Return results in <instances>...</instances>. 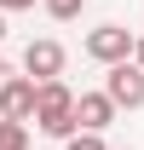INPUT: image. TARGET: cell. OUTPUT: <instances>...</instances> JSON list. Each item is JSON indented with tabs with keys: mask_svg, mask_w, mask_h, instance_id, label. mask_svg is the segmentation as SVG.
Here are the masks:
<instances>
[{
	"mask_svg": "<svg viewBox=\"0 0 144 150\" xmlns=\"http://www.w3.org/2000/svg\"><path fill=\"white\" fill-rule=\"evenodd\" d=\"M75 104H81V93H69V81H40V98H35V127L46 133V139H64V144H69L75 133H81V121H75Z\"/></svg>",
	"mask_w": 144,
	"mask_h": 150,
	"instance_id": "cell-1",
	"label": "cell"
},
{
	"mask_svg": "<svg viewBox=\"0 0 144 150\" xmlns=\"http://www.w3.org/2000/svg\"><path fill=\"white\" fill-rule=\"evenodd\" d=\"M87 58L92 64H104V69H115V64H133V52H138V35L127 29V23H98V29H87Z\"/></svg>",
	"mask_w": 144,
	"mask_h": 150,
	"instance_id": "cell-2",
	"label": "cell"
},
{
	"mask_svg": "<svg viewBox=\"0 0 144 150\" xmlns=\"http://www.w3.org/2000/svg\"><path fill=\"white\" fill-rule=\"evenodd\" d=\"M104 93L115 98V110H144V69H138V64L104 69Z\"/></svg>",
	"mask_w": 144,
	"mask_h": 150,
	"instance_id": "cell-3",
	"label": "cell"
},
{
	"mask_svg": "<svg viewBox=\"0 0 144 150\" xmlns=\"http://www.w3.org/2000/svg\"><path fill=\"white\" fill-rule=\"evenodd\" d=\"M35 98H40V81L12 75L0 87V121H35Z\"/></svg>",
	"mask_w": 144,
	"mask_h": 150,
	"instance_id": "cell-4",
	"label": "cell"
},
{
	"mask_svg": "<svg viewBox=\"0 0 144 150\" xmlns=\"http://www.w3.org/2000/svg\"><path fill=\"white\" fill-rule=\"evenodd\" d=\"M23 75H29V81H64V46H58L52 35L29 40V46H23Z\"/></svg>",
	"mask_w": 144,
	"mask_h": 150,
	"instance_id": "cell-5",
	"label": "cell"
},
{
	"mask_svg": "<svg viewBox=\"0 0 144 150\" xmlns=\"http://www.w3.org/2000/svg\"><path fill=\"white\" fill-rule=\"evenodd\" d=\"M115 98L104 93V87H98V93H81V104H75V121H81V133H104L109 121H115Z\"/></svg>",
	"mask_w": 144,
	"mask_h": 150,
	"instance_id": "cell-6",
	"label": "cell"
},
{
	"mask_svg": "<svg viewBox=\"0 0 144 150\" xmlns=\"http://www.w3.org/2000/svg\"><path fill=\"white\" fill-rule=\"evenodd\" d=\"M40 6H46V18H52V23H75L81 12H87V0H40Z\"/></svg>",
	"mask_w": 144,
	"mask_h": 150,
	"instance_id": "cell-7",
	"label": "cell"
},
{
	"mask_svg": "<svg viewBox=\"0 0 144 150\" xmlns=\"http://www.w3.org/2000/svg\"><path fill=\"white\" fill-rule=\"evenodd\" d=\"M0 150H29V121H0Z\"/></svg>",
	"mask_w": 144,
	"mask_h": 150,
	"instance_id": "cell-8",
	"label": "cell"
},
{
	"mask_svg": "<svg viewBox=\"0 0 144 150\" xmlns=\"http://www.w3.org/2000/svg\"><path fill=\"white\" fill-rule=\"evenodd\" d=\"M64 150H109V144H104V133H75Z\"/></svg>",
	"mask_w": 144,
	"mask_h": 150,
	"instance_id": "cell-9",
	"label": "cell"
},
{
	"mask_svg": "<svg viewBox=\"0 0 144 150\" xmlns=\"http://www.w3.org/2000/svg\"><path fill=\"white\" fill-rule=\"evenodd\" d=\"M29 6H40V0H0V12H29Z\"/></svg>",
	"mask_w": 144,
	"mask_h": 150,
	"instance_id": "cell-10",
	"label": "cell"
},
{
	"mask_svg": "<svg viewBox=\"0 0 144 150\" xmlns=\"http://www.w3.org/2000/svg\"><path fill=\"white\" fill-rule=\"evenodd\" d=\"M12 75H18V69H12V64H6V58H0V87H6V81H12Z\"/></svg>",
	"mask_w": 144,
	"mask_h": 150,
	"instance_id": "cell-11",
	"label": "cell"
},
{
	"mask_svg": "<svg viewBox=\"0 0 144 150\" xmlns=\"http://www.w3.org/2000/svg\"><path fill=\"white\" fill-rule=\"evenodd\" d=\"M133 64H138V69H144V35H138V52H133Z\"/></svg>",
	"mask_w": 144,
	"mask_h": 150,
	"instance_id": "cell-12",
	"label": "cell"
},
{
	"mask_svg": "<svg viewBox=\"0 0 144 150\" xmlns=\"http://www.w3.org/2000/svg\"><path fill=\"white\" fill-rule=\"evenodd\" d=\"M0 40H6V12H0Z\"/></svg>",
	"mask_w": 144,
	"mask_h": 150,
	"instance_id": "cell-13",
	"label": "cell"
}]
</instances>
